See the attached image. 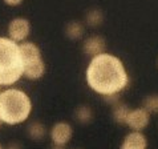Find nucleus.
Returning <instances> with one entry per match:
<instances>
[{
	"label": "nucleus",
	"mask_w": 158,
	"mask_h": 149,
	"mask_svg": "<svg viewBox=\"0 0 158 149\" xmlns=\"http://www.w3.org/2000/svg\"><path fill=\"white\" fill-rule=\"evenodd\" d=\"M88 87L101 96H120L129 84V76L120 57L112 53H101L92 57L85 71Z\"/></svg>",
	"instance_id": "1"
},
{
	"label": "nucleus",
	"mask_w": 158,
	"mask_h": 149,
	"mask_svg": "<svg viewBox=\"0 0 158 149\" xmlns=\"http://www.w3.org/2000/svg\"><path fill=\"white\" fill-rule=\"evenodd\" d=\"M32 100L25 91L7 87L0 92V119L7 125H20L32 113Z\"/></svg>",
	"instance_id": "2"
},
{
	"label": "nucleus",
	"mask_w": 158,
	"mask_h": 149,
	"mask_svg": "<svg viewBox=\"0 0 158 149\" xmlns=\"http://www.w3.org/2000/svg\"><path fill=\"white\" fill-rule=\"evenodd\" d=\"M24 77L20 47L8 36H0V85L12 87Z\"/></svg>",
	"instance_id": "3"
},
{
	"label": "nucleus",
	"mask_w": 158,
	"mask_h": 149,
	"mask_svg": "<svg viewBox=\"0 0 158 149\" xmlns=\"http://www.w3.org/2000/svg\"><path fill=\"white\" fill-rule=\"evenodd\" d=\"M21 60H23L24 77L31 81H36L44 77L47 72V65L43 59L41 49L33 41H23L19 44Z\"/></svg>",
	"instance_id": "4"
},
{
	"label": "nucleus",
	"mask_w": 158,
	"mask_h": 149,
	"mask_svg": "<svg viewBox=\"0 0 158 149\" xmlns=\"http://www.w3.org/2000/svg\"><path fill=\"white\" fill-rule=\"evenodd\" d=\"M7 33L11 40L16 41L17 44L27 41L31 35V21L25 17H14L7 27Z\"/></svg>",
	"instance_id": "5"
},
{
	"label": "nucleus",
	"mask_w": 158,
	"mask_h": 149,
	"mask_svg": "<svg viewBox=\"0 0 158 149\" xmlns=\"http://www.w3.org/2000/svg\"><path fill=\"white\" fill-rule=\"evenodd\" d=\"M49 137L53 145L65 147L73 137V126L68 121H57L49 129Z\"/></svg>",
	"instance_id": "6"
},
{
	"label": "nucleus",
	"mask_w": 158,
	"mask_h": 149,
	"mask_svg": "<svg viewBox=\"0 0 158 149\" xmlns=\"http://www.w3.org/2000/svg\"><path fill=\"white\" fill-rule=\"evenodd\" d=\"M150 122V113H149L145 108H135L131 109L128 120H126V125L129 126L131 130L135 132H142V129H145Z\"/></svg>",
	"instance_id": "7"
},
{
	"label": "nucleus",
	"mask_w": 158,
	"mask_h": 149,
	"mask_svg": "<svg viewBox=\"0 0 158 149\" xmlns=\"http://www.w3.org/2000/svg\"><path fill=\"white\" fill-rule=\"evenodd\" d=\"M105 49H106V43H105V39L100 35H92L86 37L82 44L84 53L90 57H96L101 53H105Z\"/></svg>",
	"instance_id": "8"
},
{
	"label": "nucleus",
	"mask_w": 158,
	"mask_h": 149,
	"mask_svg": "<svg viewBox=\"0 0 158 149\" xmlns=\"http://www.w3.org/2000/svg\"><path fill=\"white\" fill-rule=\"evenodd\" d=\"M146 148H148L146 136H145L142 132L131 130L130 133H128L125 136L120 149H146Z\"/></svg>",
	"instance_id": "9"
},
{
	"label": "nucleus",
	"mask_w": 158,
	"mask_h": 149,
	"mask_svg": "<svg viewBox=\"0 0 158 149\" xmlns=\"http://www.w3.org/2000/svg\"><path fill=\"white\" fill-rule=\"evenodd\" d=\"M27 133L35 141H41L48 134V129L41 121H32L27 126Z\"/></svg>",
	"instance_id": "10"
},
{
	"label": "nucleus",
	"mask_w": 158,
	"mask_h": 149,
	"mask_svg": "<svg viewBox=\"0 0 158 149\" xmlns=\"http://www.w3.org/2000/svg\"><path fill=\"white\" fill-rule=\"evenodd\" d=\"M65 36L71 40H78V39L82 37V35L85 32V28H84V24L81 21H77V20H72L65 25Z\"/></svg>",
	"instance_id": "11"
},
{
	"label": "nucleus",
	"mask_w": 158,
	"mask_h": 149,
	"mask_svg": "<svg viewBox=\"0 0 158 149\" xmlns=\"http://www.w3.org/2000/svg\"><path fill=\"white\" fill-rule=\"evenodd\" d=\"M130 111L131 109L126 104L117 101L116 104H113V119H114V121L117 124H121V125L125 124L126 125V120H128Z\"/></svg>",
	"instance_id": "12"
},
{
	"label": "nucleus",
	"mask_w": 158,
	"mask_h": 149,
	"mask_svg": "<svg viewBox=\"0 0 158 149\" xmlns=\"http://www.w3.org/2000/svg\"><path fill=\"white\" fill-rule=\"evenodd\" d=\"M74 119L80 124H89L93 120V111L89 105H80L74 109Z\"/></svg>",
	"instance_id": "13"
},
{
	"label": "nucleus",
	"mask_w": 158,
	"mask_h": 149,
	"mask_svg": "<svg viewBox=\"0 0 158 149\" xmlns=\"http://www.w3.org/2000/svg\"><path fill=\"white\" fill-rule=\"evenodd\" d=\"M102 21H104V14L98 8H93V10H89L86 12L85 23L89 27H98V25L102 24Z\"/></svg>",
	"instance_id": "14"
},
{
	"label": "nucleus",
	"mask_w": 158,
	"mask_h": 149,
	"mask_svg": "<svg viewBox=\"0 0 158 149\" xmlns=\"http://www.w3.org/2000/svg\"><path fill=\"white\" fill-rule=\"evenodd\" d=\"M142 108H145L149 113H158V95H150L143 99Z\"/></svg>",
	"instance_id": "15"
},
{
	"label": "nucleus",
	"mask_w": 158,
	"mask_h": 149,
	"mask_svg": "<svg viewBox=\"0 0 158 149\" xmlns=\"http://www.w3.org/2000/svg\"><path fill=\"white\" fill-rule=\"evenodd\" d=\"M3 2L8 7H19L24 3V0H3Z\"/></svg>",
	"instance_id": "16"
},
{
	"label": "nucleus",
	"mask_w": 158,
	"mask_h": 149,
	"mask_svg": "<svg viewBox=\"0 0 158 149\" xmlns=\"http://www.w3.org/2000/svg\"><path fill=\"white\" fill-rule=\"evenodd\" d=\"M6 149H23V148H21V145L19 143H10L6 147Z\"/></svg>",
	"instance_id": "17"
},
{
	"label": "nucleus",
	"mask_w": 158,
	"mask_h": 149,
	"mask_svg": "<svg viewBox=\"0 0 158 149\" xmlns=\"http://www.w3.org/2000/svg\"><path fill=\"white\" fill-rule=\"evenodd\" d=\"M51 149H65V147H60V145H53L52 144V148Z\"/></svg>",
	"instance_id": "18"
},
{
	"label": "nucleus",
	"mask_w": 158,
	"mask_h": 149,
	"mask_svg": "<svg viewBox=\"0 0 158 149\" xmlns=\"http://www.w3.org/2000/svg\"><path fill=\"white\" fill-rule=\"evenodd\" d=\"M3 124H4V122H3V120H2V119H0V129H2V126H3Z\"/></svg>",
	"instance_id": "19"
},
{
	"label": "nucleus",
	"mask_w": 158,
	"mask_h": 149,
	"mask_svg": "<svg viewBox=\"0 0 158 149\" xmlns=\"http://www.w3.org/2000/svg\"><path fill=\"white\" fill-rule=\"evenodd\" d=\"M0 149H6V148H4V147L2 145V144H0Z\"/></svg>",
	"instance_id": "20"
},
{
	"label": "nucleus",
	"mask_w": 158,
	"mask_h": 149,
	"mask_svg": "<svg viewBox=\"0 0 158 149\" xmlns=\"http://www.w3.org/2000/svg\"><path fill=\"white\" fill-rule=\"evenodd\" d=\"M2 91H3V87H2V85H0V92H2Z\"/></svg>",
	"instance_id": "21"
}]
</instances>
